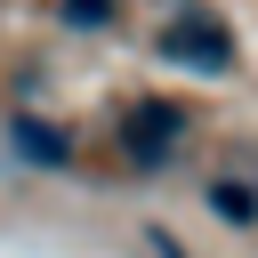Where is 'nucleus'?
Listing matches in <instances>:
<instances>
[{"mask_svg": "<svg viewBox=\"0 0 258 258\" xmlns=\"http://www.w3.org/2000/svg\"><path fill=\"white\" fill-rule=\"evenodd\" d=\"M8 145H16L32 169H64V161H73V137H64L56 121H40V113H16V121H8Z\"/></svg>", "mask_w": 258, "mask_h": 258, "instance_id": "nucleus-3", "label": "nucleus"}, {"mask_svg": "<svg viewBox=\"0 0 258 258\" xmlns=\"http://www.w3.org/2000/svg\"><path fill=\"white\" fill-rule=\"evenodd\" d=\"M177 145H185V105H169V97H137V105L121 113V153H129L137 169H161Z\"/></svg>", "mask_w": 258, "mask_h": 258, "instance_id": "nucleus-2", "label": "nucleus"}, {"mask_svg": "<svg viewBox=\"0 0 258 258\" xmlns=\"http://www.w3.org/2000/svg\"><path fill=\"white\" fill-rule=\"evenodd\" d=\"M210 210H218L226 226H250V218H258V194H242V185H210Z\"/></svg>", "mask_w": 258, "mask_h": 258, "instance_id": "nucleus-4", "label": "nucleus"}, {"mask_svg": "<svg viewBox=\"0 0 258 258\" xmlns=\"http://www.w3.org/2000/svg\"><path fill=\"white\" fill-rule=\"evenodd\" d=\"M145 250H153V258H185V250H177L169 234H145Z\"/></svg>", "mask_w": 258, "mask_h": 258, "instance_id": "nucleus-6", "label": "nucleus"}, {"mask_svg": "<svg viewBox=\"0 0 258 258\" xmlns=\"http://www.w3.org/2000/svg\"><path fill=\"white\" fill-rule=\"evenodd\" d=\"M64 8H73V16H81V32H97V24H105V16H113V8H105V0H64Z\"/></svg>", "mask_w": 258, "mask_h": 258, "instance_id": "nucleus-5", "label": "nucleus"}, {"mask_svg": "<svg viewBox=\"0 0 258 258\" xmlns=\"http://www.w3.org/2000/svg\"><path fill=\"white\" fill-rule=\"evenodd\" d=\"M161 56L185 64V73H234V32L210 16V8H177L161 24Z\"/></svg>", "mask_w": 258, "mask_h": 258, "instance_id": "nucleus-1", "label": "nucleus"}]
</instances>
